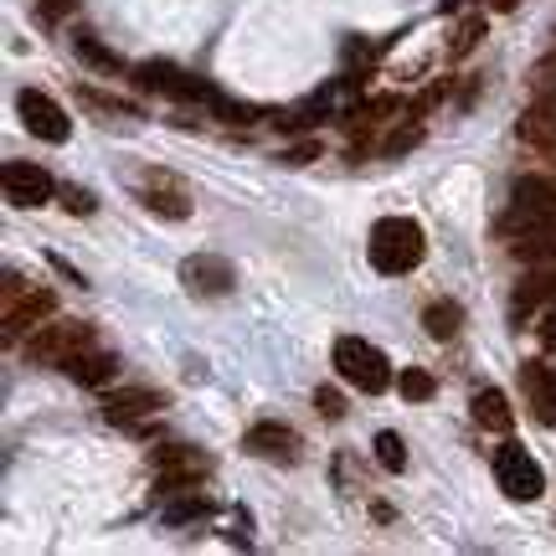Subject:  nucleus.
I'll return each instance as SVG.
<instances>
[{
    "label": "nucleus",
    "mask_w": 556,
    "mask_h": 556,
    "mask_svg": "<svg viewBox=\"0 0 556 556\" xmlns=\"http://www.w3.org/2000/svg\"><path fill=\"white\" fill-rule=\"evenodd\" d=\"M397 392L407 402H428L438 392V381H433V371H422V366H407V371H402L397 377Z\"/></svg>",
    "instance_id": "obj_21"
},
{
    "label": "nucleus",
    "mask_w": 556,
    "mask_h": 556,
    "mask_svg": "<svg viewBox=\"0 0 556 556\" xmlns=\"http://www.w3.org/2000/svg\"><path fill=\"white\" fill-rule=\"evenodd\" d=\"M93 345V330L83 325V319H47V325H37L31 336H26V361L31 366H58V371H67V361L83 356Z\"/></svg>",
    "instance_id": "obj_3"
},
{
    "label": "nucleus",
    "mask_w": 556,
    "mask_h": 556,
    "mask_svg": "<svg viewBox=\"0 0 556 556\" xmlns=\"http://www.w3.org/2000/svg\"><path fill=\"white\" fill-rule=\"evenodd\" d=\"M458 325H464V309H458L454 299H433V304L422 309V330L433 340H454Z\"/></svg>",
    "instance_id": "obj_19"
},
{
    "label": "nucleus",
    "mask_w": 556,
    "mask_h": 556,
    "mask_svg": "<svg viewBox=\"0 0 556 556\" xmlns=\"http://www.w3.org/2000/svg\"><path fill=\"white\" fill-rule=\"evenodd\" d=\"M495 479L500 490L510 500H536L541 490H546V475H541V464L526 448H516V443H505L495 454Z\"/></svg>",
    "instance_id": "obj_7"
},
{
    "label": "nucleus",
    "mask_w": 556,
    "mask_h": 556,
    "mask_svg": "<svg viewBox=\"0 0 556 556\" xmlns=\"http://www.w3.org/2000/svg\"><path fill=\"white\" fill-rule=\"evenodd\" d=\"M58 309V299L47 294V289H26L16 274L5 278V340H16L21 330H37L47 325Z\"/></svg>",
    "instance_id": "obj_6"
},
{
    "label": "nucleus",
    "mask_w": 556,
    "mask_h": 556,
    "mask_svg": "<svg viewBox=\"0 0 556 556\" xmlns=\"http://www.w3.org/2000/svg\"><path fill=\"white\" fill-rule=\"evenodd\" d=\"M155 475H160V495H186L197 479L212 475V458L191 454L180 443H165V448H155Z\"/></svg>",
    "instance_id": "obj_8"
},
{
    "label": "nucleus",
    "mask_w": 556,
    "mask_h": 556,
    "mask_svg": "<svg viewBox=\"0 0 556 556\" xmlns=\"http://www.w3.org/2000/svg\"><path fill=\"white\" fill-rule=\"evenodd\" d=\"M180 283L201 299H222V294H232L238 274H232V263L217 258V253H197V258L180 263Z\"/></svg>",
    "instance_id": "obj_10"
},
{
    "label": "nucleus",
    "mask_w": 556,
    "mask_h": 556,
    "mask_svg": "<svg viewBox=\"0 0 556 556\" xmlns=\"http://www.w3.org/2000/svg\"><path fill=\"white\" fill-rule=\"evenodd\" d=\"M88 109H99V114H119V119H129L135 114V103H124V99H109V93H93V88H83L78 93Z\"/></svg>",
    "instance_id": "obj_25"
},
{
    "label": "nucleus",
    "mask_w": 556,
    "mask_h": 556,
    "mask_svg": "<svg viewBox=\"0 0 556 556\" xmlns=\"http://www.w3.org/2000/svg\"><path fill=\"white\" fill-rule=\"evenodd\" d=\"M315 402H319V413L330 417V422H336V417L345 413V402H340V392H336V387H319V392H315Z\"/></svg>",
    "instance_id": "obj_29"
},
{
    "label": "nucleus",
    "mask_w": 556,
    "mask_h": 556,
    "mask_svg": "<svg viewBox=\"0 0 556 556\" xmlns=\"http://www.w3.org/2000/svg\"><path fill=\"white\" fill-rule=\"evenodd\" d=\"M165 407V397L160 392H150V387H119V392H109L103 397V422H114V428H135V422H144L150 413H160Z\"/></svg>",
    "instance_id": "obj_12"
},
{
    "label": "nucleus",
    "mask_w": 556,
    "mask_h": 556,
    "mask_svg": "<svg viewBox=\"0 0 556 556\" xmlns=\"http://www.w3.org/2000/svg\"><path fill=\"white\" fill-rule=\"evenodd\" d=\"M541 299H556V263H541L536 274L520 283V289H516V304H510V315L526 319L541 304Z\"/></svg>",
    "instance_id": "obj_17"
},
{
    "label": "nucleus",
    "mask_w": 556,
    "mask_h": 556,
    "mask_svg": "<svg viewBox=\"0 0 556 556\" xmlns=\"http://www.w3.org/2000/svg\"><path fill=\"white\" fill-rule=\"evenodd\" d=\"M377 458H381V469L402 475V469H407V443H402L397 433H377Z\"/></svg>",
    "instance_id": "obj_22"
},
{
    "label": "nucleus",
    "mask_w": 556,
    "mask_h": 556,
    "mask_svg": "<svg viewBox=\"0 0 556 556\" xmlns=\"http://www.w3.org/2000/svg\"><path fill=\"white\" fill-rule=\"evenodd\" d=\"M479 37H484V21H479V16H469V21H464V26H458V41H454V52H469V47H475Z\"/></svg>",
    "instance_id": "obj_28"
},
{
    "label": "nucleus",
    "mask_w": 556,
    "mask_h": 556,
    "mask_svg": "<svg viewBox=\"0 0 556 556\" xmlns=\"http://www.w3.org/2000/svg\"><path fill=\"white\" fill-rule=\"evenodd\" d=\"M114 371H119V361H114V351H83V356L67 361V377L78 381V387H109L114 381Z\"/></svg>",
    "instance_id": "obj_16"
},
{
    "label": "nucleus",
    "mask_w": 556,
    "mask_h": 556,
    "mask_svg": "<svg viewBox=\"0 0 556 556\" xmlns=\"http://www.w3.org/2000/svg\"><path fill=\"white\" fill-rule=\"evenodd\" d=\"M129 186H135V197L144 212H155V217L165 222H186L191 217V186L180 176H170V170H160V165H150V170H129Z\"/></svg>",
    "instance_id": "obj_4"
},
{
    "label": "nucleus",
    "mask_w": 556,
    "mask_h": 556,
    "mask_svg": "<svg viewBox=\"0 0 556 556\" xmlns=\"http://www.w3.org/2000/svg\"><path fill=\"white\" fill-rule=\"evenodd\" d=\"M242 448L253 458H268V464H294L304 443H299V433L289 422H258V428H248Z\"/></svg>",
    "instance_id": "obj_13"
},
{
    "label": "nucleus",
    "mask_w": 556,
    "mask_h": 556,
    "mask_svg": "<svg viewBox=\"0 0 556 556\" xmlns=\"http://www.w3.org/2000/svg\"><path fill=\"white\" fill-rule=\"evenodd\" d=\"M531 88H536V99H556V58L531 67Z\"/></svg>",
    "instance_id": "obj_26"
},
{
    "label": "nucleus",
    "mask_w": 556,
    "mask_h": 556,
    "mask_svg": "<svg viewBox=\"0 0 556 556\" xmlns=\"http://www.w3.org/2000/svg\"><path fill=\"white\" fill-rule=\"evenodd\" d=\"M520 0H495V11H516Z\"/></svg>",
    "instance_id": "obj_33"
},
{
    "label": "nucleus",
    "mask_w": 556,
    "mask_h": 556,
    "mask_svg": "<svg viewBox=\"0 0 556 556\" xmlns=\"http://www.w3.org/2000/svg\"><path fill=\"white\" fill-rule=\"evenodd\" d=\"M500 232L510 238V253L526 263H556V217H541L531 206H520L500 222Z\"/></svg>",
    "instance_id": "obj_5"
},
{
    "label": "nucleus",
    "mask_w": 556,
    "mask_h": 556,
    "mask_svg": "<svg viewBox=\"0 0 556 556\" xmlns=\"http://www.w3.org/2000/svg\"><path fill=\"white\" fill-rule=\"evenodd\" d=\"M0 186H5V201L11 206H41V201H52V176L41 170V165H26V160H11L5 170H0Z\"/></svg>",
    "instance_id": "obj_11"
},
{
    "label": "nucleus",
    "mask_w": 556,
    "mask_h": 556,
    "mask_svg": "<svg viewBox=\"0 0 556 556\" xmlns=\"http://www.w3.org/2000/svg\"><path fill=\"white\" fill-rule=\"evenodd\" d=\"M336 371H340V381H351V387L366 392V397H381V392L392 387V361L361 336H340L336 340Z\"/></svg>",
    "instance_id": "obj_2"
},
{
    "label": "nucleus",
    "mask_w": 556,
    "mask_h": 556,
    "mask_svg": "<svg viewBox=\"0 0 556 556\" xmlns=\"http://www.w3.org/2000/svg\"><path fill=\"white\" fill-rule=\"evenodd\" d=\"M16 114L26 119V129H31L37 139H47V144H62V139L73 135V119H67V114H62L47 93H37V88H21Z\"/></svg>",
    "instance_id": "obj_9"
},
{
    "label": "nucleus",
    "mask_w": 556,
    "mask_h": 556,
    "mask_svg": "<svg viewBox=\"0 0 556 556\" xmlns=\"http://www.w3.org/2000/svg\"><path fill=\"white\" fill-rule=\"evenodd\" d=\"M516 201L531 206V212H541V217H556V176H520Z\"/></svg>",
    "instance_id": "obj_18"
},
{
    "label": "nucleus",
    "mask_w": 556,
    "mask_h": 556,
    "mask_svg": "<svg viewBox=\"0 0 556 556\" xmlns=\"http://www.w3.org/2000/svg\"><path fill=\"white\" fill-rule=\"evenodd\" d=\"M78 52L88 62H93V67H99V73H119L124 62H119V52H109V47H99V41L93 37H78Z\"/></svg>",
    "instance_id": "obj_23"
},
{
    "label": "nucleus",
    "mask_w": 556,
    "mask_h": 556,
    "mask_svg": "<svg viewBox=\"0 0 556 556\" xmlns=\"http://www.w3.org/2000/svg\"><path fill=\"white\" fill-rule=\"evenodd\" d=\"M206 510H212V505H206L201 495H191V490H186V500L165 505V520H170V526H180V520H197V516H206Z\"/></svg>",
    "instance_id": "obj_24"
},
{
    "label": "nucleus",
    "mask_w": 556,
    "mask_h": 556,
    "mask_svg": "<svg viewBox=\"0 0 556 556\" xmlns=\"http://www.w3.org/2000/svg\"><path fill=\"white\" fill-rule=\"evenodd\" d=\"M283 160H289V165H309V160H319V139H299Z\"/></svg>",
    "instance_id": "obj_30"
},
{
    "label": "nucleus",
    "mask_w": 556,
    "mask_h": 556,
    "mask_svg": "<svg viewBox=\"0 0 556 556\" xmlns=\"http://www.w3.org/2000/svg\"><path fill=\"white\" fill-rule=\"evenodd\" d=\"M417 144V129H402V135L387 139V155H402V150H413Z\"/></svg>",
    "instance_id": "obj_32"
},
{
    "label": "nucleus",
    "mask_w": 556,
    "mask_h": 556,
    "mask_svg": "<svg viewBox=\"0 0 556 556\" xmlns=\"http://www.w3.org/2000/svg\"><path fill=\"white\" fill-rule=\"evenodd\" d=\"M536 336H541V345H546V351H556V304L546 309V315H541V330H536Z\"/></svg>",
    "instance_id": "obj_31"
},
{
    "label": "nucleus",
    "mask_w": 556,
    "mask_h": 556,
    "mask_svg": "<svg viewBox=\"0 0 556 556\" xmlns=\"http://www.w3.org/2000/svg\"><path fill=\"white\" fill-rule=\"evenodd\" d=\"M422 227H417L413 217H381L377 227H371V268L387 278L397 274H413L417 263H422Z\"/></svg>",
    "instance_id": "obj_1"
},
{
    "label": "nucleus",
    "mask_w": 556,
    "mask_h": 556,
    "mask_svg": "<svg viewBox=\"0 0 556 556\" xmlns=\"http://www.w3.org/2000/svg\"><path fill=\"white\" fill-rule=\"evenodd\" d=\"M520 139L541 150L546 160H556V99H541L520 114Z\"/></svg>",
    "instance_id": "obj_15"
},
{
    "label": "nucleus",
    "mask_w": 556,
    "mask_h": 556,
    "mask_svg": "<svg viewBox=\"0 0 556 556\" xmlns=\"http://www.w3.org/2000/svg\"><path fill=\"white\" fill-rule=\"evenodd\" d=\"M520 387H526V397L536 407V417L546 428H556V371L552 366H541V361H526L520 366Z\"/></svg>",
    "instance_id": "obj_14"
},
{
    "label": "nucleus",
    "mask_w": 556,
    "mask_h": 556,
    "mask_svg": "<svg viewBox=\"0 0 556 556\" xmlns=\"http://www.w3.org/2000/svg\"><path fill=\"white\" fill-rule=\"evenodd\" d=\"M443 5H448V11H454V5H458V0H443Z\"/></svg>",
    "instance_id": "obj_34"
},
{
    "label": "nucleus",
    "mask_w": 556,
    "mask_h": 556,
    "mask_svg": "<svg viewBox=\"0 0 556 556\" xmlns=\"http://www.w3.org/2000/svg\"><path fill=\"white\" fill-rule=\"evenodd\" d=\"M475 417H479V428L505 433V428H510V402H505V392H500V387H484L475 397Z\"/></svg>",
    "instance_id": "obj_20"
},
{
    "label": "nucleus",
    "mask_w": 556,
    "mask_h": 556,
    "mask_svg": "<svg viewBox=\"0 0 556 556\" xmlns=\"http://www.w3.org/2000/svg\"><path fill=\"white\" fill-rule=\"evenodd\" d=\"M62 206H67L73 217H93V197H88L83 186H62Z\"/></svg>",
    "instance_id": "obj_27"
}]
</instances>
